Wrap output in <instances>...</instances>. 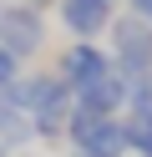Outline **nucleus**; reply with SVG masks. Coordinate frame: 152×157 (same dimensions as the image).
<instances>
[{
	"instance_id": "nucleus-10",
	"label": "nucleus",
	"mask_w": 152,
	"mask_h": 157,
	"mask_svg": "<svg viewBox=\"0 0 152 157\" xmlns=\"http://www.w3.org/2000/svg\"><path fill=\"white\" fill-rule=\"evenodd\" d=\"M76 157H86V152H76Z\"/></svg>"
},
{
	"instance_id": "nucleus-13",
	"label": "nucleus",
	"mask_w": 152,
	"mask_h": 157,
	"mask_svg": "<svg viewBox=\"0 0 152 157\" xmlns=\"http://www.w3.org/2000/svg\"><path fill=\"white\" fill-rule=\"evenodd\" d=\"M147 157H152V152H147Z\"/></svg>"
},
{
	"instance_id": "nucleus-5",
	"label": "nucleus",
	"mask_w": 152,
	"mask_h": 157,
	"mask_svg": "<svg viewBox=\"0 0 152 157\" xmlns=\"http://www.w3.org/2000/svg\"><path fill=\"white\" fill-rule=\"evenodd\" d=\"M76 96V106L81 112H96V117H111L122 101L132 96V86H127V76H117V71H107L101 81H91V86H81V91H71Z\"/></svg>"
},
{
	"instance_id": "nucleus-4",
	"label": "nucleus",
	"mask_w": 152,
	"mask_h": 157,
	"mask_svg": "<svg viewBox=\"0 0 152 157\" xmlns=\"http://www.w3.org/2000/svg\"><path fill=\"white\" fill-rule=\"evenodd\" d=\"M41 36H46V31H41V15L36 10H0V46H5L15 61L36 51Z\"/></svg>"
},
{
	"instance_id": "nucleus-1",
	"label": "nucleus",
	"mask_w": 152,
	"mask_h": 157,
	"mask_svg": "<svg viewBox=\"0 0 152 157\" xmlns=\"http://www.w3.org/2000/svg\"><path fill=\"white\" fill-rule=\"evenodd\" d=\"M111 46H117V76L127 81L152 76V25L142 15H122L111 25Z\"/></svg>"
},
{
	"instance_id": "nucleus-6",
	"label": "nucleus",
	"mask_w": 152,
	"mask_h": 157,
	"mask_svg": "<svg viewBox=\"0 0 152 157\" xmlns=\"http://www.w3.org/2000/svg\"><path fill=\"white\" fill-rule=\"evenodd\" d=\"M61 21H66V31L76 36H96L111 25V0H61Z\"/></svg>"
},
{
	"instance_id": "nucleus-7",
	"label": "nucleus",
	"mask_w": 152,
	"mask_h": 157,
	"mask_svg": "<svg viewBox=\"0 0 152 157\" xmlns=\"http://www.w3.org/2000/svg\"><path fill=\"white\" fill-rule=\"evenodd\" d=\"M127 86H132V96H127V101H132V112H142V117L152 122V76H142V81H127Z\"/></svg>"
},
{
	"instance_id": "nucleus-12",
	"label": "nucleus",
	"mask_w": 152,
	"mask_h": 157,
	"mask_svg": "<svg viewBox=\"0 0 152 157\" xmlns=\"http://www.w3.org/2000/svg\"><path fill=\"white\" fill-rule=\"evenodd\" d=\"M0 157H5V152H0Z\"/></svg>"
},
{
	"instance_id": "nucleus-8",
	"label": "nucleus",
	"mask_w": 152,
	"mask_h": 157,
	"mask_svg": "<svg viewBox=\"0 0 152 157\" xmlns=\"http://www.w3.org/2000/svg\"><path fill=\"white\" fill-rule=\"evenodd\" d=\"M15 66H20V61L0 46V91H10V86H15Z\"/></svg>"
},
{
	"instance_id": "nucleus-9",
	"label": "nucleus",
	"mask_w": 152,
	"mask_h": 157,
	"mask_svg": "<svg viewBox=\"0 0 152 157\" xmlns=\"http://www.w3.org/2000/svg\"><path fill=\"white\" fill-rule=\"evenodd\" d=\"M132 15H142V21L152 25V0H132Z\"/></svg>"
},
{
	"instance_id": "nucleus-2",
	"label": "nucleus",
	"mask_w": 152,
	"mask_h": 157,
	"mask_svg": "<svg viewBox=\"0 0 152 157\" xmlns=\"http://www.w3.org/2000/svg\"><path fill=\"white\" fill-rule=\"evenodd\" d=\"M71 101V86L61 81V76H30V81H15L10 86V106H20V112L36 122V117H46L51 106Z\"/></svg>"
},
{
	"instance_id": "nucleus-11",
	"label": "nucleus",
	"mask_w": 152,
	"mask_h": 157,
	"mask_svg": "<svg viewBox=\"0 0 152 157\" xmlns=\"http://www.w3.org/2000/svg\"><path fill=\"white\" fill-rule=\"evenodd\" d=\"M0 10H5V5H0Z\"/></svg>"
},
{
	"instance_id": "nucleus-3",
	"label": "nucleus",
	"mask_w": 152,
	"mask_h": 157,
	"mask_svg": "<svg viewBox=\"0 0 152 157\" xmlns=\"http://www.w3.org/2000/svg\"><path fill=\"white\" fill-rule=\"evenodd\" d=\"M111 71V56L101 51V46H91V41H81V46H71L66 56H61V81L71 86V91H81V86H91V81H101V76Z\"/></svg>"
}]
</instances>
